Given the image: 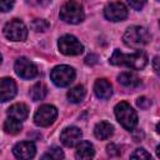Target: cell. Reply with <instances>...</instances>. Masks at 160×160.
<instances>
[{
  "instance_id": "obj_25",
  "label": "cell",
  "mask_w": 160,
  "mask_h": 160,
  "mask_svg": "<svg viewBox=\"0 0 160 160\" xmlns=\"http://www.w3.org/2000/svg\"><path fill=\"white\" fill-rule=\"evenodd\" d=\"M14 2L15 0H0V11L1 12L9 11L14 6Z\"/></svg>"
},
{
  "instance_id": "obj_12",
  "label": "cell",
  "mask_w": 160,
  "mask_h": 160,
  "mask_svg": "<svg viewBox=\"0 0 160 160\" xmlns=\"http://www.w3.org/2000/svg\"><path fill=\"white\" fill-rule=\"evenodd\" d=\"M35 151H36L35 145L31 141L18 142L12 149V152L18 159H31V158H34Z\"/></svg>"
},
{
  "instance_id": "obj_3",
  "label": "cell",
  "mask_w": 160,
  "mask_h": 160,
  "mask_svg": "<svg viewBox=\"0 0 160 160\" xmlns=\"http://www.w3.org/2000/svg\"><path fill=\"white\" fill-rule=\"evenodd\" d=\"M60 18L65 22L69 24H79L84 20L85 14L82 5L78 2L76 0H69L66 1L61 9H60Z\"/></svg>"
},
{
  "instance_id": "obj_27",
  "label": "cell",
  "mask_w": 160,
  "mask_h": 160,
  "mask_svg": "<svg viewBox=\"0 0 160 160\" xmlns=\"http://www.w3.org/2000/svg\"><path fill=\"white\" fill-rule=\"evenodd\" d=\"M106 151L110 156H119L120 155V149L115 144H110L106 146Z\"/></svg>"
},
{
  "instance_id": "obj_22",
  "label": "cell",
  "mask_w": 160,
  "mask_h": 160,
  "mask_svg": "<svg viewBox=\"0 0 160 160\" xmlns=\"http://www.w3.org/2000/svg\"><path fill=\"white\" fill-rule=\"evenodd\" d=\"M49 26H50V24L44 19H35L31 22V28L36 32H44L49 29Z\"/></svg>"
},
{
  "instance_id": "obj_26",
  "label": "cell",
  "mask_w": 160,
  "mask_h": 160,
  "mask_svg": "<svg viewBox=\"0 0 160 160\" xmlns=\"http://www.w3.org/2000/svg\"><path fill=\"white\" fill-rule=\"evenodd\" d=\"M136 104H138V106L140 108V109H148V108H150V105H151V101L148 99V98H145V96H141V98H139L138 100H136Z\"/></svg>"
},
{
  "instance_id": "obj_14",
  "label": "cell",
  "mask_w": 160,
  "mask_h": 160,
  "mask_svg": "<svg viewBox=\"0 0 160 160\" xmlns=\"http://www.w3.org/2000/svg\"><path fill=\"white\" fill-rule=\"evenodd\" d=\"M94 91L99 99H109L112 94V88L106 79H98L94 85Z\"/></svg>"
},
{
  "instance_id": "obj_17",
  "label": "cell",
  "mask_w": 160,
  "mask_h": 160,
  "mask_svg": "<svg viewBox=\"0 0 160 160\" xmlns=\"http://www.w3.org/2000/svg\"><path fill=\"white\" fill-rule=\"evenodd\" d=\"M95 154L94 146L90 141H79L75 156L78 159H91Z\"/></svg>"
},
{
  "instance_id": "obj_4",
  "label": "cell",
  "mask_w": 160,
  "mask_h": 160,
  "mask_svg": "<svg viewBox=\"0 0 160 160\" xmlns=\"http://www.w3.org/2000/svg\"><path fill=\"white\" fill-rule=\"evenodd\" d=\"M115 116L126 130H132L138 124V115L126 101H121L115 106Z\"/></svg>"
},
{
  "instance_id": "obj_8",
  "label": "cell",
  "mask_w": 160,
  "mask_h": 160,
  "mask_svg": "<svg viewBox=\"0 0 160 160\" xmlns=\"http://www.w3.org/2000/svg\"><path fill=\"white\" fill-rule=\"evenodd\" d=\"M56 116H58V110L55 106L49 104L41 105L34 115V122L38 126H49L50 124L54 122Z\"/></svg>"
},
{
  "instance_id": "obj_10",
  "label": "cell",
  "mask_w": 160,
  "mask_h": 160,
  "mask_svg": "<svg viewBox=\"0 0 160 160\" xmlns=\"http://www.w3.org/2000/svg\"><path fill=\"white\" fill-rule=\"evenodd\" d=\"M15 72L22 79H32L38 75V68L26 58H19L14 65Z\"/></svg>"
},
{
  "instance_id": "obj_16",
  "label": "cell",
  "mask_w": 160,
  "mask_h": 160,
  "mask_svg": "<svg viewBox=\"0 0 160 160\" xmlns=\"http://www.w3.org/2000/svg\"><path fill=\"white\" fill-rule=\"evenodd\" d=\"M28 114H29V109H28V106H26L25 104H22V102L14 104V105H11V106L9 108V110H8V115H9L10 118H14V119L20 120V121L25 120V119L28 118Z\"/></svg>"
},
{
  "instance_id": "obj_18",
  "label": "cell",
  "mask_w": 160,
  "mask_h": 160,
  "mask_svg": "<svg viewBox=\"0 0 160 160\" xmlns=\"http://www.w3.org/2000/svg\"><path fill=\"white\" fill-rule=\"evenodd\" d=\"M118 81H119V84H121L125 88H136L141 82L140 79L134 72H129V71L121 72L118 76Z\"/></svg>"
},
{
  "instance_id": "obj_24",
  "label": "cell",
  "mask_w": 160,
  "mask_h": 160,
  "mask_svg": "<svg viewBox=\"0 0 160 160\" xmlns=\"http://www.w3.org/2000/svg\"><path fill=\"white\" fill-rule=\"evenodd\" d=\"M131 159H150V154L144 149H136L131 155Z\"/></svg>"
},
{
  "instance_id": "obj_1",
  "label": "cell",
  "mask_w": 160,
  "mask_h": 160,
  "mask_svg": "<svg viewBox=\"0 0 160 160\" xmlns=\"http://www.w3.org/2000/svg\"><path fill=\"white\" fill-rule=\"evenodd\" d=\"M110 62L118 66H126L134 70H141L148 64V56L141 50H136L131 54H125L120 50H114L110 58Z\"/></svg>"
},
{
  "instance_id": "obj_15",
  "label": "cell",
  "mask_w": 160,
  "mask_h": 160,
  "mask_svg": "<svg viewBox=\"0 0 160 160\" xmlns=\"http://www.w3.org/2000/svg\"><path fill=\"white\" fill-rule=\"evenodd\" d=\"M112 132H114V126L108 121H100L94 128V134L100 140L109 139L112 135Z\"/></svg>"
},
{
  "instance_id": "obj_21",
  "label": "cell",
  "mask_w": 160,
  "mask_h": 160,
  "mask_svg": "<svg viewBox=\"0 0 160 160\" xmlns=\"http://www.w3.org/2000/svg\"><path fill=\"white\" fill-rule=\"evenodd\" d=\"M85 94H86L85 88L82 85H78L68 91V99L71 102H80L85 98Z\"/></svg>"
},
{
  "instance_id": "obj_31",
  "label": "cell",
  "mask_w": 160,
  "mask_h": 160,
  "mask_svg": "<svg viewBox=\"0 0 160 160\" xmlns=\"http://www.w3.org/2000/svg\"><path fill=\"white\" fill-rule=\"evenodd\" d=\"M1 59H2V58H1V54H0V62H1Z\"/></svg>"
},
{
  "instance_id": "obj_28",
  "label": "cell",
  "mask_w": 160,
  "mask_h": 160,
  "mask_svg": "<svg viewBox=\"0 0 160 160\" xmlns=\"http://www.w3.org/2000/svg\"><path fill=\"white\" fill-rule=\"evenodd\" d=\"M128 2L130 4V6L135 10H141L142 6L145 5L146 0H128Z\"/></svg>"
},
{
  "instance_id": "obj_23",
  "label": "cell",
  "mask_w": 160,
  "mask_h": 160,
  "mask_svg": "<svg viewBox=\"0 0 160 160\" xmlns=\"http://www.w3.org/2000/svg\"><path fill=\"white\" fill-rule=\"evenodd\" d=\"M64 158V152L61 151V149L59 148H51L46 154L42 155V159H51V160H58V159H62Z\"/></svg>"
},
{
  "instance_id": "obj_20",
  "label": "cell",
  "mask_w": 160,
  "mask_h": 160,
  "mask_svg": "<svg viewBox=\"0 0 160 160\" xmlns=\"http://www.w3.org/2000/svg\"><path fill=\"white\" fill-rule=\"evenodd\" d=\"M22 129V125H21V121L20 120H16L14 118H8L4 122V130L5 132L10 134V135H15L18 132H20Z\"/></svg>"
},
{
  "instance_id": "obj_30",
  "label": "cell",
  "mask_w": 160,
  "mask_h": 160,
  "mask_svg": "<svg viewBox=\"0 0 160 160\" xmlns=\"http://www.w3.org/2000/svg\"><path fill=\"white\" fill-rule=\"evenodd\" d=\"M158 62H159V58L155 56V58H154V70H155V71H159V65H158Z\"/></svg>"
},
{
  "instance_id": "obj_11",
  "label": "cell",
  "mask_w": 160,
  "mask_h": 160,
  "mask_svg": "<svg viewBox=\"0 0 160 160\" xmlns=\"http://www.w3.org/2000/svg\"><path fill=\"white\" fill-rule=\"evenodd\" d=\"M81 136H82V132L79 128L69 126L62 130V132L60 135V140L65 146L72 148V146L78 145V142L81 140Z\"/></svg>"
},
{
  "instance_id": "obj_29",
  "label": "cell",
  "mask_w": 160,
  "mask_h": 160,
  "mask_svg": "<svg viewBox=\"0 0 160 160\" xmlns=\"http://www.w3.org/2000/svg\"><path fill=\"white\" fill-rule=\"evenodd\" d=\"M85 62H86L88 65H94V64H96V62H98V56H96V55H94V54L88 55V56L85 58Z\"/></svg>"
},
{
  "instance_id": "obj_5",
  "label": "cell",
  "mask_w": 160,
  "mask_h": 160,
  "mask_svg": "<svg viewBox=\"0 0 160 160\" xmlns=\"http://www.w3.org/2000/svg\"><path fill=\"white\" fill-rule=\"evenodd\" d=\"M50 78L56 86H68L75 79V70L69 65H58L51 70Z\"/></svg>"
},
{
  "instance_id": "obj_7",
  "label": "cell",
  "mask_w": 160,
  "mask_h": 160,
  "mask_svg": "<svg viewBox=\"0 0 160 160\" xmlns=\"http://www.w3.org/2000/svg\"><path fill=\"white\" fill-rule=\"evenodd\" d=\"M59 50L64 55H79L82 52L84 46L82 44L72 35H64L59 39L58 42Z\"/></svg>"
},
{
  "instance_id": "obj_9",
  "label": "cell",
  "mask_w": 160,
  "mask_h": 160,
  "mask_svg": "<svg viewBox=\"0 0 160 160\" xmlns=\"http://www.w3.org/2000/svg\"><path fill=\"white\" fill-rule=\"evenodd\" d=\"M104 15L110 21H122L128 16V9L122 2L112 1L105 6Z\"/></svg>"
},
{
  "instance_id": "obj_19",
  "label": "cell",
  "mask_w": 160,
  "mask_h": 160,
  "mask_svg": "<svg viewBox=\"0 0 160 160\" xmlns=\"http://www.w3.org/2000/svg\"><path fill=\"white\" fill-rule=\"evenodd\" d=\"M48 94V88L42 82H36L31 89H30V96L34 101H40L42 100Z\"/></svg>"
},
{
  "instance_id": "obj_13",
  "label": "cell",
  "mask_w": 160,
  "mask_h": 160,
  "mask_svg": "<svg viewBox=\"0 0 160 160\" xmlns=\"http://www.w3.org/2000/svg\"><path fill=\"white\" fill-rule=\"evenodd\" d=\"M16 94V84L10 78L0 79V101H8Z\"/></svg>"
},
{
  "instance_id": "obj_2",
  "label": "cell",
  "mask_w": 160,
  "mask_h": 160,
  "mask_svg": "<svg viewBox=\"0 0 160 160\" xmlns=\"http://www.w3.org/2000/svg\"><path fill=\"white\" fill-rule=\"evenodd\" d=\"M122 40L128 46L132 49H140L149 42L150 34L144 26H130L126 29Z\"/></svg>"
},
{
  "instance_id": "obj_6",
  "label": "cell",
  "mask_w": 160,
  "mask_h": 160,
  "mask_svg": "<svg viewBox=\"0 0 160 160\" xmlns=\"http://www.w3.org/2000/svg\"><path fill=\"white\" fill-rule=\"evenodd\" d=\"M4 35L12 41H24L28 38V29L22 21H20L19 19H14L5 25Z\"/></svg>"
}]
</instances>
